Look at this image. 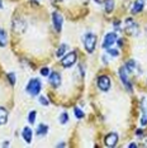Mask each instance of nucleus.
Instances as JSON below:
<instances>
[{"label": "nucleus", "mask_w": 147, "mask_h": 148, "mask_svg": "<svg viewBox=\"0 0 147 148\" xmlns=\"http://www.w3.org/2000/svg\"><path fill=\"white\" fill-rule=\"evenodd\" d=\"M53 1H63V0H53Z\"/></svg>", "instance_id": "nucleus-32"}, {"label": "nucleus", "mask_w": 147, "mask_h": 148, "mask_svg": "<svg viewBox=\"0 0 147 148\" xmlns=\"http://www.w3.org/2000/svg\"><path fill=\"white\" fill-rule=\"evenodd\" d=\"M124 67H126V70H127L128 72H133V71L136 70V69H135V67H136V62L132 60V61H129Z\"/></svg>", "instance_id": "nucleus-19"}, {"label": "nucleus", "mask_w": 147, "mask_h": 148, "mask_svg": "<svg viewBox=\"0 0 147 148\" xmlns=\"http://www.w3.org/2000/svg\"><path fill=\"white\" fill-rule=\"evenodd\" d=\"M41 75H42V76H48V75H49L48 67H43V69H41Z\"/></svg>", "instance_id": "nucleus-25"}, {"label": "nucleus", "mask_w": 147, "mask_h": 148, "mask_svg": "<svg viewBox=\"0 0 147 148\" xmlns=\"http://www.w3.org/2000/svg\"><path fill=\"white\" fill-rule=\"evenodd\" d=\"M8 122V112L5 108L0 106V125H4Z\"/></svg>", "instance_id": "nucleus-14"}, {"label": "nucleus", "mask_w": 147, "mask_h": 148, "mask_svg": "<svg viewBox=\"0 0 147 148\" xmlns=\"http://www.w3.org/2000/svg\"><path fill=\"white\" fill-rule=\"evenodd\" d=\"M141 124H142V125H147V116H146V115H143V116H142Z\"/></svg>", "instance_id": "nucleus-27"}, {"label": "nucleus", "mask_w": 147, "mask_h": 148, "mask_svg": "<svg viewBox=\"0 0 147 148\" xmlns=\"http://www.w3.org/2000/svg\"><path fill=\"white\" fill-rule=\"evenodd\" d=\"M65 146H66L65 143H60V144H58V147H65Z\"/></svg>", "instance_id": "nucleus-30"}, {"label": "nucleus", "mask_w": 147, "mask_h": 148, "mask_svg": "<svg viewBox=\"0 0 147 148\" xmlns=\"http://www.w3.org/2000/svg\"><path fill=\"white\" fill-rule=\"evenodd\" d=\"M142 134V130H137V136H141Z\"/></svg>", "instance_id": "nucleus-29"}, {"label": "nucleus", "mask_w": 147, "mask_h": 148, "mask_svg": "<svg viewBox=\"0 0 147 148\" xmlns=\"http://www.w3.org/2000/svg\"><path fill=\"white\" fill-rule=\"evenodd\" d=\"M145 1L146 0H136L135 4L132 5V9H131V13L132 14H138L143 10V6H145Z\"/></svg>", "instance_id": "nucleus-11"}, {"label": "nucleus", "mask_w": 147, "mask_h": 148, "mask_svg": "<svg viewBox=\"0 0 147 148\" xmlns=\"http://www.w3.org/2000/svg\"><path fill=\"white\" fill-rule=\"evenodd\" d=\"M106 51H108L109 55H112L113 57H117V56L119 55V51H118V49H112V48H108V49H106Z\"/></svg>", "instance_id": "nucleus-24"}, {"label": "nucleus", "mask_w": 147, "mask_h": 148, "mask_svg": "<svg viewBox=\"0 0 147 148\" xmlns=\"http://www.w3.org/2000/svg\"><path fill=\"white\" fill-rule=\"evenodd\" d=\"M117 42V34L114 32H112V33H108L105 37H104V41H103V48H105V49H108L110 48L114 43Z\"/></svg>", "instance_id": "nucleus-6"}, {"label": "nucleus", "mask_w": 147, "mask_h": 148, "mask_svg": "<svg viewBox=\"0 0 147 148\" xmlns=\"http://www.w3.org/2000/svg\"><path fill=\"white\" fill-rule=\"evenodd\" d=\"M1 8H3V1L0 0V9H1Z\"/></svg>", "instance_id": "nucleus-31"}, {"label": "nucleus", "mask_w": 147, "mask_h": 148, "mask_svg": "<svg viewBox=\"0 0 147 148\" xmlns=\"http://www.w3.org/2000/svg\"><path fill=\"white\" fill-rule=\"evenodd\" d=\"M69 122V115L67 113H62L61 115H60V123L61 124H66Z\"/></svg>", "instance_id": "nucleus-21"}, {"label": "nucleus", "mask_w": 147, "mask_h": 148, "mask_svg": "<svg viewBox=\"0 0 147 148\" xmlns=\"http://www.w3.org/2000/svg\"><path fill=\"white\" fill-rule=\"evenodd\" d=\"M76 60H78V53H76V52H70L66 56H63V58L61 60V63H62L63 67L69 69V67H71V66L75 65Z\"/></svg>", "instance_id": "nucleus-4"}, {"label": "nucleus", "mask_w": 147, "mask_h": 148, "mask_svg": "<svg viewBox=\"0 0 147 148\" xmlns=\"http://www.w3.org/2000/svg\"><path fill=\"white\" fill-rule=\"evenodd\" d=\"M36 115H37V113L34 112V110L29 113V116H28V122L31 123V124H33V123L36 122Z\"/></svg>", "instance_id": "nucleus-22"}, {"label": "nucleus", "mask_w": 147, "mask_h": 148, "mask_svg": "<svg viewBox=\"0 0 147 148\" xmlns=\"http://www.w3.org/2000/svg\"><path fill=\"white\" fill-rule=\"evenodd\" d=\"M98 87L102 91H108L110 89V79L106 75H102L98 77Z\"/></svg>", "instance_id": "nucleus-5"}, {"label": "nucleus", "mask_w": 147, "mask_h": 148, "mask_svg": "<svg viewBox=\"0 0 147 148\" xmlns=\"http://www.w3.org/2000/svg\"><path fill=\"white\" fill-rule=\"evenodd\" d=\"M49 77V84L53 86V87H58L60 85H61V76H60V73L58 72H56V71H53L51 72L48 75Z\"/></svg>", "instance_id": "nucleus-10"}, {"label": "nucleus", "mask_w": 147, "mask_h": 148, "mask_svg": "<svg viewBox=\"0 0 147 148\" xmlns=\"http://www.w3.org/2000/svg\"><path fill=\"white\" fill-rule=\"evenodd\" d=\"M8 79H9V82L12 84V85H15V75L14 73H8Z\"/></svg>", "instance_id": "nucleus-23"}, {"label": "nucleus", "mask_w": 147, "mask_h": 148, "mask_svg": "<svg viewBox=\"0 0 147 148\" xmlns=\"http://www.w3.org/2000/svg\"><path fill=\"white\" fill-rule=\"evenodd\" d=\"M74 113H75V116L78 118V119H82V118H84V112H82L80 108H75Z\"/></svg>", "instance_id": "nucleus-20"}, {"label": "nucleus", "mask_w": 147, "mask_h": 148, "mask_svg": "<svg viewBox=\"0 0 147 148\" xmlns=\"http://www.w3.org/2000/svg\"><path fill=\"white\" fill-rule=\"evenodd\" d=\"M129 147H131V148H133V147H137V144H136V143H131V144H129Z\"/></svg>", "instance_id": "nucleus-28"}, {"label": "nucleus", "mask_w": 147, "mask_h": 148, "mask_svg": "<svg viewBox=\"0 0 147 148\" xmlns=\"http://www.w3.org/2000/svg\"><path fill=\"white\" fill-rule=\"evenodd\" d=\"M47 132H48V125L47 124H39L38 128H37V134H38L39 137L46 136Z\"/></svg>", "instance_id": "nucleus-15"}, {"label": "nucleus", "mask_w": 147, "mask_h": 148, "mask_svg": "<svg viewBox=\"0 0 147 148\" xmlns=\"http://www.w3.org/2000/svg\"><path fill=\"white\" fill-rule=\"evenodd\" d=\"M67 51V45H61L58 47L57 52H56V55H57V57H62L63 55H65V52Z\"/></svg>", "instance_id": "nucleus-18"}, {"label": "nucleus", "mask_w": 147, "mask_h": 148, "mask_svg": "<svg viewBox=\"0 0 147 148\" xmlns=\"http://www.w3.org/2000/svg\"><path fill=\"white\" fill-rule=\"evenodd\" d=\"M127 73H128V71L126 70V67H121V70H119V76H121L122 82L126 85V87L128 89V91H132V85H131V82L128 81V76H127Z\"/></svg>", "instance_id": "nucleus-9"}, {"label": "nucleus", "mask_w": 147, "mask_h": 148, "mask_svg": "<svg viewBox=\"0 0 147 148\" xmlns=\"http://www.w3.org/2000/svg\"><path fill=\"white\" fill-rule=\"evenodd\" d=\"M124 31L127 34H129L132 37H137L139 34V27L135 22V19L128 18V19H126V22H124Z\"/></svg>", "instance_id": "nucleus-1"}, {"label": "nucleus", "mask_w": 147, "mask_h": 148, "mask_svg": "<svg viewBox=\"0 0 147 148\" xmlns=\"http://www.w3.org/2000/svg\"><path fill=\"white\" fill-rule=\"evenodd\" d=\"M32 136H33V132H32L31 128H29V127L23 128V130H22V137H23V139H24L27 143H31V142H32Z\"/></svg>", "instance_id": "nucleus-12"}, {"label": "nucleus", "mask_w": 147, "mask_h": 148, "mask_svg": "<svg viewBox=\"0 0 147 148\" xmlns=\"http://www.w3.org/2000/svg\"><path fill=\"white\" fill-rule=\"evenodd\" d=\"M104 143L106 147H115L118 143V134L117 133H109L104 138Z\"/></svg>", "instance_id": "nucleus-8"}, {"label": "nucleus", "mask_w": 147, "mask_h": 148, "mask_svg": "<svg viewBox=\"0 0 147 148\" xmlns=\"http://www.w3.org/2000/svg\"><path fill=\"white\" fill-rule=\"evenodd\" d=\"M104 6H105V12L112 13L113 9H114V0H104Z\"/></svg>", "instance_id": "nucleus-16"}, {"label": "nucleus", "mask_w": 147, "mask_h": 148, "mask_svg": "<svg viewBox=\"0 0 147 148\" xmlns=\"http://www.w3.org/2000/svg\"><path fill=\"white\" fill-rule=\"evenodd\" d=\"M52 23H53V28L56 29V32H61L62 28V23H63V18L61 14H58L57 12L52 13Z\"/></svg>", "instance_id": "nucleus-7"}, {"label": "nucleus", "mask_w": 147, "mask_h": 148, "mask_svg": "<svg viewBox=\"0 0 147 148\" xmlns=\"http://www.w3.org/2000/svg\"><path fill=\"white\" fill-rule=\"evenodd\" d=\"M82 41H84V47H85L86 52H89V53L94 52L95 46H96V36L95 34H93V33H86Z\"/></svg>", "instance_id": "nucleus-2"}, {"label": "nucleus", "mask_w": 147, "mask_h": 148, "mask_svg": "<svg viewBox=\"0 0 147 148\" xmlns=\"http://www.w3.org/2000/svg\"><path fill=\"white\" fill-rule=\"evenodd\" d=\"M6 43H8V36H6V32L0 29V47H5Z\"/></svg>", "instance_id": "nucleus-17"}, {"label": "nucleus", "mask_w": 147, "mask_h": 148, "mask_svg": "<svg viewBox=\"0 0 147 148\" xmlns=\"http://www.w3.org/2000/svg\"><path fill=\"white\" fill-rule=\"evenodd\" d=\"M13 28H14L15 32H24L25 31V23L23 22V19H16V21L13 23Z\"/></svg>", "instance_id": "nucleus-13"}, {"label": "nucleus", "mask_w": 147, "mask_h": 148, "mask_svg": "<svg viewBox=\"0 0 147 148\" xmlns=\"http://www.w3.org/2000/svg\"><path fill=\"white\" fill-rule=\"evenodd\" d=\"M39 103H41L42 105H45V106H47V105H48V100L46 99L45 96H41V97H39Z\"/></svg>", "instance_id": "nucleus-26"}, {"label": "nucleus", "mask_w": 147, "mask_h": 148, "mask_svg": "<svg viewBox=\"0 0 147 148\" xmlns=\"http://www.w3.org/2000/svg\"><path fill=\"white\" fill-rule=\"evenodd\" d=\"M41 89H42V84L38 79H32L31 81L28 82L27 85V92L32 96H36L41 92Z\"/></svg>", "instance_id": "nucleus-3"}]
</instances>
